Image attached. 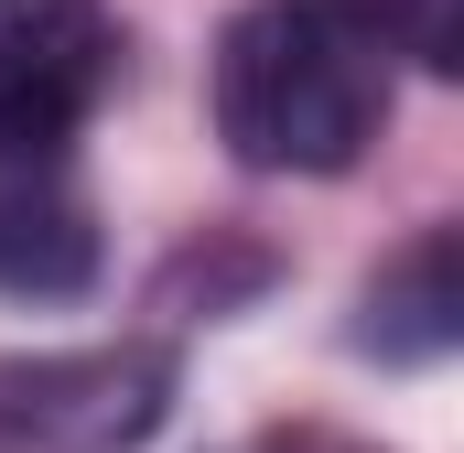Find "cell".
Returning a JSON list of instances; mask_svg holds the SVG:
<instances>
[{
  "label": "cell",
  "instance_id": "5b68a950",
  "mask_svg": "<svg viewBox=\"0 0 464 453\" xmlns=\"http://www.w3.org/2000/svg\"><path fill=\"white\" fill-rule=\"evenodd\" d=\"M367 313H378L367 335L389 345V356H432V345L454 335V237H421V248L367 292Z\"/></svg>",
  "mask_w": 464,
  "mask_h": 453
},
{
  "label": "cell",
  "instance_id": "6da1fadb",
  "mask_svg": "<svg viewBox=\"0 0 464 453\" xmlns=\"http://www.w3.org/2000/svg\"><path fill=\"white\" fill-rule=\"evenodd\" d=\"M389 119V54L346 0H259L217 43V130L248 173H346Z\"/></svg>",
  "mask_w": 464,
  "mask_h": 453
},
{
  "label": "cell",
  "instance_id": "277c9868",
  "mask_svg": "<svg viewBox=\"0 0 464 453\" xmlns=\"http://www.w3.org/2000/svg\"><path fill=\"white\" fill-rule=\"evenodd\" d=\"M98 281V217L65 173V151H11L0 140V292L65 303Z\"/></svg>",
  "mask_w": 464,
  "mask_h": 453
},
{
  "label": "cell",
  "instance_id": "7a4b0ae2",
  "mask_svg": "<svg viewBox=\"0 0 464 453\" xmlns=\"http://www.w3.org/2000/svg\"><path fill=\"white\" fill-rule=\"evenodd\" d=\"M173 410L162 345H65L0 356V453H130Z\"/></svg>",
  "mask_w": 464,
  "mask_h": 453
},
{
  "label": "cell",
  "instance_id": "8992f818",
  "mask_svg": "<svg viewBox=\"0 0 464 453\" xmlns=\"http://www.w3.org/2000/svg\"><path fill=\"white\" fill-rule=\"evenodd\" d=\"M378 54H421V65H464L454 54V0H346Z\"/></svg>",
  "mask_w": 464,
  "mask_h": 453
},
{
  "label": "cell",
  "instance_id": "3957f363",
  "mask_svg": "<svg viewBox=\"0 0 464 453\" xmlns=\"http://www.w3.org/2000/svg\"><path fill=\"white\" fill-rule=\"evenodd\" d=\"M119 87V22L98 0H0V140L65 151Z\"/></svg>",
  "mask_w": 464,
  "mask_h": 453
}]
</instances>
